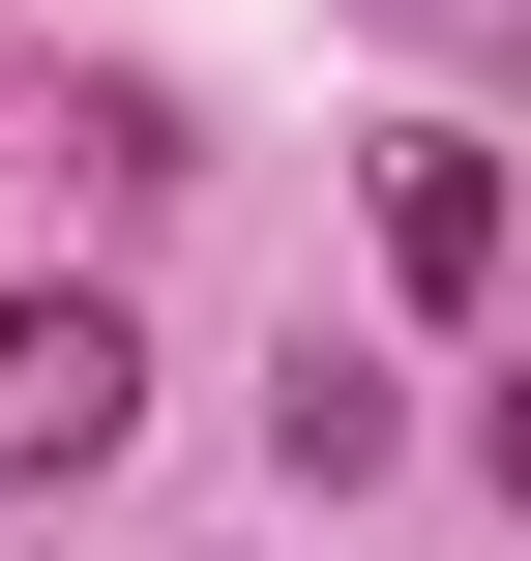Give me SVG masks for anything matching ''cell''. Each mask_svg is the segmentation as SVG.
<instances>
[{
  "mask_svg": "<svg viewBox=\"0 0 531 561\" xmlns=\"http://www.w3.org/2000/svg\"><path fill=\"white\" fill-rule=\"evenodd\" d=\"M503 148H473V118H414V148H384V296H503Z\"/></svg>",
  "mask_w": 531,
  "mask_h": 561,
  "instance_id": "3957f363",
  "label": "cell"
},
{
  "mask_svg": "<svg viewBox=\"0 0 531 561\" xmlns=\"http://www.w3.org/2000/svg\"><path fill=\"white\" fill-rule=\"evenodd\" d=\"M118 444H148V325L30 266V296H0V503H89Z\"/></svg>",
  "mask_w": 531,
  "mask_h": 561,
  "instance_id": "6da1fadb",
  "label": "cell"
},
{
  "mask_svg": "<svg viewBox=\"0 0 531 561\" xmlns=\"http://www.w3.org/2000/svg\"><path fill=\"white\" fill-rule=\"evenodd\" d=\"M266 473H296V503H384V473H414V385H384L355 325H296V355H266Z\"/></svg>",
  "mask_w": 531,
  "mask_h": 561,
  "instance_id": "7a4b0ae2",
  "label": "cell"
},
{
  "mask_svg": "<svg viewBox=\"0 0 531 561\" xmlns=\"http://www.w3.org/2000/svg\"><path fill=\"white\" fill-rule=\"evenodd\" d=\"M473 503H503V533H531V355H503V414H473Z\"/></svg>",
  "mask_w": 531,
  "mask_h": 561,
  "instance_id": "277c9868",
  "label": "cell"
}]
</instances>
